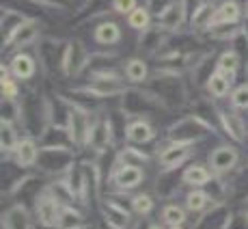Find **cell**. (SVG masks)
I'll return each instance as SVG.
<instances>
[{
  "instance_id": "cell-25",
  "label": "cell",
  "mask_w": 248,
  "mask_h": 229,
  "mask_svg": "<svg viewBox=\"0 0 248 229\" xmlns=\"http://www.w3.org/2000/svg\"><path fill=\"white\" fill-rule=\"evenodd\" d=\"M218 199L214 197V193L212 190H207V188H188L186 190V195H184V206L188 208V212L190 214H201L205 212L212 203H216Z\"/></svg>"
},
{
  "instance_id": "cell-31",
  "label": "cell",
  "mask_w": 248,
  "mask_h": 229,
  "mask_svg": "<svg viewBox=\"0 0 248 229\" xmlns=\"http://www.w3.org/2000/svg\"><path fill=\"white\" fill-rule=\"evenodd\" d=\"M127 206L132 208L136 218H149L155 210V199L147 190H136V193L130 195V203Z\"/></svg>"
},
{
  "instance_id": "cell-38",
  "label": "cell",
  "mask_w": 248,
  "mask_h": 229,
  "mask_svg": "<svg viewBox=\"0 0 248 229\" xmlns=\"http://www.w3.org/2000/svg\"><path fill=\"white\" fill-rule=\"evenodd\" d=\"M76 229H91V225H87V227H76Z\"/></svg>"
},
{
  "instance_id": "cell-35",
  "label": "cell",
  "mask_w": 248,
  "mask_h": 229,
  "mask_svg": "<svg viewBox=\"0 0 248 229\" xmlns=\"http://www.w3.org/2000/svg\"><path fill=\"white\" fill-rule=\"evenodd\" d=\"M138 7V0H110V9L117 16L127 17Z\"/></svg>"
},
{
  "instance_id": "cell-11",
  "label": "cell",
  "mask_w": 248,
  "mask_h": 229,
  "mask_svg": "<svg viewBox=\"0 0 248 229\" xmlns=\"http://www.w3.org/2000/svg\"><path fill=\"white\" fill-rule=\"evenodd\" d=\"M99 216L106 229H132L134 227V212L130 206H123L114 195H106L104 199H99L97 203Z\"/></svg>"
},
{
  "instance_id": "cell-17",
  "label": "cell",
  "mask_w": 248,
  "mask_h": 229,
  "mask_svg": "<svg viewBox=\"0 0 248 229\" xmlns=\"http://www.w3.org/2000/svg\"><path fill=\"white\" fill-rule=\"evenodd\" d=\"M37 218L32 214V208H28L24 201H11L2 210L0 216V229H37Z\"/></svg>"
},
{
  "instance_id": "cell-37",
  "label": "cell",
  "mask_w": 248,
  "mask_h": 229,
  "mask_svg": "<svg viewBox=\"0 0 248 229\" xmlns=\"http://www.w3.org/2000/svg\"><path fill=\"white\" fill-rule=\"evenodd\" d=\"M166 229H188L186 225H179V227H166Z\"/></svg>"
},
{
  "instance_id": "cell-13",
  "label": "cell",
  "mask_w": 248,
  "mask_h": 229,
  "mask_svg": "<svg viewBox=\"0 0 248 229\" xmlns=\"http://www.w3.org/2000/svg\"><path fill=\"white\" fill-rule=\"evenodd\" d=\"M216 111V117H218V123L216 126L220 128L222 136L227 141L235 143V145H248V119L242 117V113L233 111V108H218L214 106Z\"/></svg>"
},
{
  "instance_id": "cell-1",
  "label": "cell",
  "mask_w": 248,
  "mask_h": 229,
  "mask_svg": "<svg viewBox=\"0 0 248 229\" xmlns=\"http://www.w3.org/2000/svg\"><path fill=\"white\" fill-rule=\"evenodd\" d=\"M132 84L125 80L123 71L114 67H99L91 69L89 80L80 87H71L69 93L74 95H87L93 99H110V98H125L132 91Z\"/></svg>"
},
{
  "instance_id": "cell-27",
  "label": "cell",
  "mask_w": 248,
  "mask_h": 229,
  "mask_svg": "<svg viewBox=\"0 0 248 229\" xmlns=\"http://www.w3.org/2000/svg\"><path fill=\"white\" fill-rule=\"evenodd\" d=\"M214 67L225 71V74L240 76V71H244V59H242V54L235 50V48L229 46L225 50L218 52L216 61H214Z\"/></svg>"
},
{
  "instance_id": "cell-9",
  "label": "cell",
  "mask_w": 248,
  "mask_h": 229,
  "mask_svg": "<svg viewBox=\"0 0 248 229\" xmlns=\"http://www.w3.org/2000/svg\"><path fill=\"white\" fill-rule=\"evenodd\" d=\"M41 39V22L37 17H22L7 35H2V52H22L37 46Z\"/></svg>"
},
{
  "instance_id": "cell-28",
  "label": "cell",
  "mask_w": 248,
  "mask_h": 229,
  "mask_svg": "<svg viewBox=\"0 0 248 229\" xmlns=\"http://www.w3.org/2000/svg\"><path fill=\"white\" fill-rule=\"evenodd\" d=\"M190 218V212L184 203H177V201H169L160 208V223L164 227H179V225H186Z\"/></svg>"
},
{
  "instance_id": "cell-23",
  "label": "cell",
  "mask_w": 248,
  "mask_h": 229,
  "mask_svg": "<svg viewBox=\"0 0 248 229\" xmlns=\"http://www.w3.org/2000/svg\"><path fill=\"white\" fill-rule=\"evenodd\" d=\"M123 76L125 80L132 84V87H138V84H147L151 80V67L142 56H130V59L123 61Z\"/></svg>"
},
{
  "instance_id": "cell-7",
  "label": "cell",
  "mask_w": 248,
  "mask_h": 229,
  "mask_svg": "<svg viewBox=\"0 0 248 229\" xmlns=\"http://www.w3.org/2000/svg\"><path fill=\"white\" fill-rule=\"evenodd\" d=\"M207 166L212 169L216 180H227L235 175L242 169V151L235 143L222 141L216 147H212L207 154Z\"/></svg>"
},
{
  "instance_id": "cell-36",
  "label": "cell",
  "mask_w": 248,
  "mask_h": 229,
  "mask_svg": "<svg viewBox=\"0 0 248 229\" xmlns=\"http://www.w3.org/2000/svg\"><path fill=\"white\" fill-rule=\"evenodd\" d=\"M145 229H166V227L162 225V223H149V225H147Z\"/></svg>"
},
{
  "instance_id": "cell-16",
  "label": "cell",
  "mask_w": 248,
  "mask_h": 229,
  "mask_svg": "<svg viewBox=\"0 0 248 229\" xmlns=\"http://www.w3.org/2000/svg\"><path fill=\"white\" fill-rule=\"evenodd\" d=\"M39 154H41V141H37L32 134H24L20 143H17V147L13 149V154L2 160H11L20 171H35L37 162H39Z\"/></svg>"
},
{
  "instance_id": "cell-3",
  "label": "cell",
  "mask_w": 248,
  "mask_h": 229,
  "mask_svg": "<svg viewBox=\"0 0 248 229\" xmlns=\"http://www.w3.org/2000/svg\"><path fill=\"white\" fill-rule=\"evenodd\" d=\"M166 141H179L190 143V145H201L209 138H222V132L212 121L203 119L201 114H184L177 121H173L166 128Z\"/></svg>"
},
{
  "instance_id": "cell-4",
  "label": "cell",
  "mask_w": 248,
  "mask_h": 229,
  "mask_svg": "<svg viewBox=\"0 0 248 229\" xmlns=\"http://www.w3.org/2000/svg\"><path fill=\"white\" fill-rule=\"evenodd\" d=\"M145 182H147V166L112 158L110 169H108V175H106L108 195H114V197L127 195L130 197L132 193L140 190Z\"/></svg>"
},
{
  "instance_id": "cell-29",
  "label": "cell",
  "mask_w": 248,
  "mask_h": 229,
  "mask_svg": "<svg viewBox=\"0 0 248 229\" xmlns=\"http://www.w3.org/2000/svg\"><path fill=\"white\" fill-rule=\"evenodd\" d=\"M214 7L216 4L212 0H201L197 7L190 11V17H188V26L192 28L194 33H207L209 28V22H212V13H214Z\"/></svg>"
},
{
  "instance_id": "cell-32",
  "label": "cell",
  "mask_w": 248,
  "mask_h": 229,
  "mask_svg": "<svg viewBox=\"0 0 248 229\" xmlns=\"http://www.w3.org/2000/svg\"><path fill=\"white\" fill-rule=\"evenodd\" d=\"M229 108L237 113H248V80L246 82H237L229 95Z\"/></svg>"
},
{
  "instance_id": "cell-14",
  "label": "cell",
  "mask_w": 248,
  "mask_h": 229,
  "mask_svg": "<svg viewBox=\"0 0 248 229\" xmlns=\"http://www.w3.org/2000/svg\"><path fill=\"white\" fill-rule=\"evenodd\" d=\"M188 17H190V13L184 7V2L181 0H170V2H166L155 13V22H158L155 26L160 31H164L166 35H175V33H179L188 24Z\"/></svg>"
},
{
  "instance_id": "cell-19",
  "label": "cell",
  "mask_w": 248,
  "mask_h": 229,
  "mask_svg": "<svg viewBox=\"0 0 248 229\" xmlns=\"http://www.w3.org/2000/svg\"><path fill=\"white\" fill-rule=\"evenodd\" d=\"M179 180L184 184V188H207L209 184H214V173L207 166V162H188L181 169Z\"/></svg>"
},
{
  "instance_id": "cell-6",
  "label": "cell",
  "mask_w": 248,
  "mask_h": 229,
  "mask_svg": "<svg viewBox=\"0 0 248 229\" xmlns=\"http://www.w3.org/2000/svg\"><path fill=\"white\" fill-rule=\"evenodd\" d=\"M199 145H190V143H179V141H166L162 143L155 151V162L158 173H177L184 169L188 162L194 160Z\"/></svg>"
},
{
  "instance_id": "cell-22",
  "label": "cell",
  "mask_w": 248,
  "mask_h": 229,
  "mask_svg": "<svg viewBox=\"0 0 248 229\" xmlns=\"http://www.w3.org/2000/svg\"><path fill=\"white\" fill-rule=\"evenodd\" d=\"M91 37H93V41L97 46H102V48H114V46L121 44L123 31H121V26H119V22L108 20V17H106V20H102V22L95 24Z\"/></svg>"
},
{
  "instance_id": "cell-8",
  "label": "cell",
  "mask_w": 248,
  "mask_h": 229,
  "mask_svg": "<svg viewBox=\"0 0 248 229\" xmlns=\"http://www.w3.org/2000/svg\"><path fill=\"white\" fill-rule=\"evenodd\" d=\"M93 52L80 39H69L63 44V56H61V67L59 74L63 78H80L84 74L91 63H93Z\"/></svg>"
},
{
  "instance_id": "cell-24",
  "label": "cell",
  "mask_w": 248,
  "mask_h": 229,
  "mask_svg": "<svg viewBox=\"0 0 248 229\" xmlns=\"http://www.w3.org/2000/svg\"><path fill=\"white\" fill-rule=\"evenodd\" d=\"M22 136H24L22 128L16 121H11L7 117L0 119V149H2V158H9L13 154V149L17 147Z\"/></svg>"
},
{
  "instance_id": "cell-10",
  "label": "cell",
  "mask_w": 248,
  "mask_h": 229,
  "mask_svg": "<svg viewBox=\"0 0 248 229\" xmlns=\"http://www.w3.org/2000/svg\"><path fill=\"white\" fill-rule=\"evenodd\" d=\"M114 147V128H112V119L106 113H95L93 123H91L89 138H87V147L95 158H102L104 154H108V149Z\"/></svg>"
},
{
  "instance_id": "cell-15",
  "label": "cell",
  "mask_w": 248,
  "mask_h": 229,
  "mask_svg": "<svg viewBox=\"0 0 248 229\" xmlns=\"http://www.w3.org/2000/svg\"><path fill=\"white\" fill-rule=\"evenodd\" d=\"M123 138L130 145H149V143L158 141V128L149 121L147 117H140V114H134L125 121L123 126Z\"/></svg>"
},
{
  "instance_id": "cell-34",
  "label": "cell",
  "mask_w": 248,
  "mask_h": 229,
  "mask_svg": "<svg viewBox=\"0 0 248 229\" xmlns=\"http://www.w3.org/2000/svg\"><path fill=\"white\" fill-rule=\"evenodd\" d=\"M0 93L2 99H20V80H16L13 76L0 78Z\"/></svg>"
},
{
  "instance_id": "cell-21",
  "label": "cell",
  "mask_w": 248,
  "mask_h": 229,
  "mask_svg": "<svg viewBox=\"0 0 248 229\" xmlns=\"http://www.w3.org/2000/svg\"><path fill=\"white\" fill-rule=\"evenodd\" d=\"M7 65L11 69V76L16 80H20V82H31L37 74V56L31 54L28 50L13 52Z\"/></svg>"
},
{
  "instance_id": "cell-12",
  "label": "cell",
  "mask_w": 248,
  "mask_h": 229,
  "mask_svg": "<svg viewBox=\"0 0 248 229\" xmlns=\"http://www.w3.org/2000/svg\"><path fill=\"white\" fill-rule=\"evenodd\" d=\"M235 218L237 212L229 206V201H216L205 212L197 214L190 229H231Z\"/></svg>"
},
{
  "instance_id": "cell-18",
  "label": "cell",
  "mask_w": 248,
  "mask_h": 229,
  "mask_svg": "<svg viewBox=\"0 0 248 229\" xmlns=\"http://www.w3.org/2000/svg\"><path fill=\"white\" fill-rule=\"evenodd\" d=\"M235 84H237V76L225 74V71L214 67L207 74V78H205L203 87H205V93H207L214 102H218V99H229V95H231Z\"/></svg>"
},
{
  "instance_id": "cell-20",
  "label": "cell",
  "mask_w": 248,
  "mask_h": 229,
  "mask_svg": "<svg viewBox=\"0 0 248 229\" xmlns=\"http://www.w3.org/2000/svg\"><path fill=\"white\" fill-rule=\"evenodd\" d=\"M242 17H244V4L240 0H220V2L214 7V13H212V22H209V28L216 26H225V24H240Z\"/></svg>"
},
{
  "instance_id": "cell-5",
  "label": "cell",
  "mask_w": 248,
  "mask_h": 229,
  "mask_svg": "<svg viewBox=\"0 0 248 229\" xmlns=\"http://www.w3.org/2000/svg\"><path fill=\"white\" fill-rule=\"evenodd\" d=\"M63 199L56 193V188L52 186V182L44 184L37 190L35 199H32V214L37 218V225L44 229H59V218H61V210H63Z\"/></svg>"
},
{
  "instance_id": "cell-26",
  "label": "cell",
  "mask_w": 248,
  "mask_h": 229,
  "mask_svg": "<svg viewBox=\"0 0 248 229\" xmlns=\"http://www.w3.org/2000/svg\"><path fill=\"white\" fill-rule=\"evenodd\" d=\"M87 225H91L87 218V208L78 206V203H63L59 229H76V227H87Z\"/></svg>"
},
{
  "instance_id": "cell-2",
  "label": "cell",
  "mask_w": 248,
  "mask_h": 229,
  "mask_svg": "<svg viewBox=\"0 0 248 229\" xmlns=\"http://www.w3.org/2000/svg\"><path fill=\"white\" fill-rule=\"evenodd\" d=\"M78 164V149L71 143H41V154L35 171L41 178L59 180L65 178Z\"/></svg>"
},
{
  "instance_id": "cell-30",
  "label": "cell",
  "mask_w": 248,
  "mask_h": 229,
  "mask_svg": "<svg viewBox=\"0 0 248 229\" xmlns=\"http://www.w3.org/2000/svg\"><path fill=\"white\" fill-rule=\"evenodd\" d=\"M125 22H127V26H130L132 31L138 33V35H142V33L151 31V28L155 26V24H154V11H151V9L147 7L145 2L138 4L134 11H132L130 16L125 17Z\"/></svg>"
},
{
  "instance_id": "cell-33",
  "label": "cell",
  "mask_w": 248,
  "mask_h": 229,
  "mask_svg": "<svg viewBox=\"0 0 248 229\" xmlns=\"http://www.w3.org/2000/svg\"><path fill=\"white\" fill-rule=\"evenodd\" d=\"M231 46L242 54V59H244V74L248 76V26H242V31L233 37Z\"/></svg>"
}]
</instances>
